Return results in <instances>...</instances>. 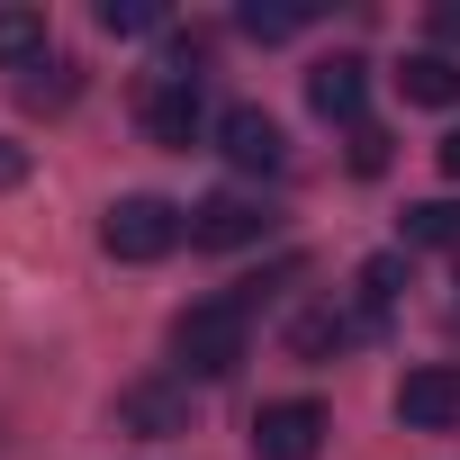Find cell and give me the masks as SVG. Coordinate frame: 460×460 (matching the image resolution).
Instances as JSON below:
<instances>
[{
  "label": "cell",
  "instance_id": "6da1fadb",
  "mask_svg": "<svg viewBox=\"0 0 460 460\" xmlns=\"http://www.w3.org/2000/svg\"><path fill=\"white\" fill-rule=\"evenodd\" d=\"M244 352H253V298H244V289H217V298H199V307L172 316V361H181V379H226Z\"/></svg>",
  "mask_w": 460,
  "mask_h": 460
},
{
  "label": "cell",
  "instance_id": "7a4b0ae2",
  "mask_svg": "<svg viewBox=\"0 0 460 460\" xmlns=\"http://www.w3.org/2000/svg\"><path fill=\"white\" fill-rule=\"evenodd\" d=\"M100 244H109V262H163V253L190 244V208L136 190V199H118V208L100 217Z\"/></svg>",
  "mask_w": 460,
  "mask_h": 460
},
{
  "label": "cell",
  "instance_id": "3957f363",
  "mask_svg": "<svg viewBox=\"0 0 460 460\" xmlns=\"http://www.w3.org/2000/svg\"><path fill=\"white\" fill-rule=\"evenodd\" d=\"M136 127H145L154 145L190 154V145H199V127H208V91H199V73H154V82H145V100H136Z\"/></svg>",
  "mask_w": 460,
  "mask_h": 460
},
{
  "label": "cell",
  "instance_id": "277c9868",
  "mask_svg": "<svg viewBox=\"0 0 460 460\" xmlns=\"http://www.w3.org/2000/svg\"><path fill=\"white\" fill-rule=\"evenodd\" d=\"M262 235H271V208H262L253 190H217V199L190 208V244H208V253H244V244H262Z\"/></svg>",
  "mask_w": 460,
  "mask_h": 460
},
{
  "label": "cell",
  "instance_id": "5b68a950",
  "mask_svg": "<svg viewBox=\"0 0 460 460\" xmlns=\"http://www.w3.org/2000/svg\"><path fill=\"white\" fill-rule=\"evenodd\" d=\"M325 433H334V424H325L316 397H280V406L253 415V460H316Z\"/></svg>",
  "mask_w": 460,
  "mask_h": 460
},
{
  "label": "cell",
  "instance_id": "8992f818",
  "mask_svg": "<svg viewBox=\"0 0 460 460\" xmlns=\"http://www.w3.org/2000/svg\"><path fill=\"white\" fill-rule=\"evenodd\" d=\"M217 154L235 163V172H262V181L289 172V136H280L271 109H226V118H217Z\"/></svg>",
  "mask_w": 460,
  "mask_h": 460
},
{
  "label": "cell",
  "instance_id": "52a82bcc",
  "mask_svg": "<svg viewBox=\"0 0 460 460\" xmlns=\"http://www.w3.org/2000/svg\"><path fill=\"white\" fill-rule=\"evenodd\" d=\"M118 424H127L136 442H172V433H190V379H136V388L118 397Z\"/></svg>",
  "mask_w": 460,
  "mask_h": 460
},
{
  "label": "cell",
  "instance_id": "ba28073f",
  "mask_svg": "<svg viewBox=\"0 0 460 460\" xmlns=\"http://www.w3.org/2000/svg\"><path fill=\"white\" fill-rule=\"evenodd\" d=\"M397 424H406V433H451V424H460V370H451V361L406 370V379H397Z\"/></svg>",
  "mask_w": 460,
  "mask_h": 460
},
{
  "label": "cell",
  "instance_id": "9c48e42d",
  "mask_svg": "<svg viewBox=\"0 0 460 460\" xmlns=\"http://www.w3.org/2000/svg\"><path fill=\"white\" fill-rule=\"evenodd\" d=\"M307 100H316V118L361 127V109H370V64H361V55H325V64L307 73Z\"/></svg>",
  "mask_w": 460,
  "mask_h": 460
},
{
  "label": "cell",
  "instance_id": "30bf717a",
  "mask_svg": "<svg viewBox=\"0 0 460 460\" xmlns=\"http://www.w3.org/2000/svg\"><path fill=\"white\" fill-rule=\"evenodd\" d=\"M397 91H406L415 109H451V100H460V64H451V55H406V64H397Z\"/></svg>",
  "mask_w": 460,
  "mask_h": 460
},
{
  "label": "cell",
  "instance_id": "8fae6325",
  "mask_svg": "<svg viewBox=\"0 0 460 460\" xmlns=\"http://www.w3.org/2000/svg\"><path fill=\"white\" fill-rule=\"evenodd\" d=\"M361 334H370L361 316H334V307H307V316L289 325V352H298V361H325V352H343V343H361Z\"/></svg>",
  "mask_w": 460,
  "mask_h": 460
},
{
  "label": "cell",
  "instance_id": "7c38bea8",
  "mask_svg": "<svg viewBox=\"0 0 460 460\" xmlns=\"http://www.w3.org/2000/svg\"><path fill=\"white\" fill-rule=\"evenodd\" d=\"M46 64V10H0V73H37Z\"/></svg>",
  "mask_w": 460,
  "mask_h": 460
},
{
  "label": "cell",
  "instance_id": "4fadbf2b",
  "mask_svg": "<svg viewBox=\"0 0 460 460\" xmlns=\"http://www.w3.org/2000/svg\"><path fill=\"white\" fill-rule=\"evenodd\" d=\"M307 19H316L307 0H244V10H235V28H244L253 46H289V37H298Z\"/></svg>",
  "mask_w": 460,
  "mask_h": 460
},
{
  "label": "cell",
  "instance_id": "5bb4252c",
  "mask_svg": "<svg viewBox=\"0 0 460 460\" xmlns=\"http://www.w3.org/2000/svg\"><path fill=\"white\" fill-rule=\"evenodd\" d=\"M451 244H460V199L406 208V253H451Z\"/></svg>",
  "mask_w": 460,
  "mask_h": 460
},
{
  "label": "cell",
  "instance_id": "9a60e30c",
  "mask_svg": "<svg viewBox=\"0 0 460 460\" xmlns=\"http://www.w3.org/2000/svg\"><path fill=\"white\" fill-rule=\"evenodd\" d=\"M397 280H406V253H379V262H361V325L379 334V316L397 307Z\"/></svg>",
  "mask_w": 460,
  "mask_h": 460
},
{
  "label": "cell",
  "instance_id": "2e32d148",
  "mask_svg": "<svg viewBox=\"0 0 460 460\" xmlns=\"http://www.w3.org/2000/svg\"><path fill=\"white\" fill-rule=\"evenodd\" d=\"M73 91H82V73H73V64H37V73L19 82V100H28V109H73Z\"/></svg>",
  "mask_w": 460,
  "mask_h": 460
},
{
  "label": "cell",
  "instance_id": "e0dca14e",
  "mask_svg": "<svg viewBox=\"0 0 460 460\" xmlns=\"http://www.w3.org/2000/svg\"><path fill=\"white\" fill-rule=\"evenodd\" d=\"M100 28L109 37H145V28H163V0H100Z\"/></svg>",
  "mask_w": 460,
  "mask_h": 460
},
{
  "label": "cell",
  "instance_id": "ac0fdd59",
  "mask_svg": "<svg viewBox=\"0 0 460 460\" xmlns=\"http://www.w3.org/2000/svg\"><path fill=\"white\" fill-rule=\"evenodd\" d=\"M379 163H388V136L361 118V127H352V172H379Z\"/></svg>",
  "mask_w": 460,
  "mask_h": 460
},
{
  "label": "cell",
  "instance_id": "d6986e66",
  "mask_svg": "<svg viewBox=\"0 0 460 460\" xmlns=\"http://www.w3.org/2000/svg\"><path fill=\"white\" fill-rule=\"evenodd\" d=\"M19 181H28V145L0 136V190H19Z\"/></svg>",
  "mask_w": 460,
  "mask_h": 460
},
{
  "label": "cell",
  "instance_id": "ffe728a7",
  "mask_svg": "<svg viewBox=\"0 0 460 460\" xmlns=\"http://www.w3.org/2000/svg\"><path fill=\"white\" fill-rule=\"evenodd\" d=\"M433 37H442V46H460V0H442V10H433Z\"/></svg>",
  "mask_w": 460,
  "mask_h": 460
},
{
  "label": "cell",
  "instance_id": "44dd1931",
  "mask_svg": "<svg viewBox=\"0 0 460 460\" xmlns=\"http://www.w3.org/2000/svg\"><path fill=\"white\" fill-rule=\"evenodd\" d=\"M442 172H451V181H460V127H451V136H442Z\"/></svg>",
  "mask_w": 460,
  "mask_h": 460
}]
</instances>
